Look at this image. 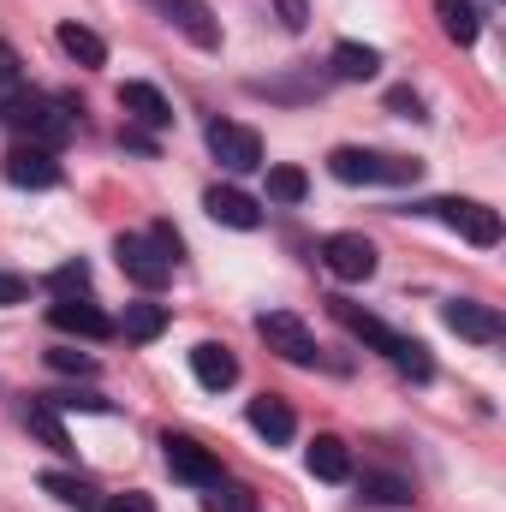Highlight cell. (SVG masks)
I'll return each instance as SVG.
<instances>
[{
  "label": "cell",
  "mask_w": 506,
  "mask_h": 512,
  "mask_svg": "<svg viewBox=\"0 0 506 512\" xmlns=\"http://www.w3.org/2000/svg\"><path fill=\"white\" fill-rule=\"evenodd\" d=\"M334 316H340V328H346L352 340H364L370 352L393 358V370H399V376H411V382H429V376H435V364H429V346H423V340H405V334H393L381 316L358 310V304H346V298H334Z\"/></svg>",
  "instance_id": "cell-1"
},
{
  "label": "cell",
  "mask_w": 506,
  "mask_h": 512,
  "mask_svg": "<svg viewBox=\"0 0 506 512\" xmlns=\"http://www.w3.org/2000/svg\"><path fill=\"white\" fill-rule=\"evenodd\" d=\"M0 126L30 137L36 149H60L72 137V114L60 108V96H42V90H6L0 96Z\"/></svg>",
  "instance_id": "cell-2"
},
{
  "label": "cell",
  "mask_w": 506,
  "mask_h": 512,
  "mask_svg": "<svg viewBox=\"0 0 506 512\" xmlns=\"http://www.w3.org/2000/svg\"><path fill=\"white\" fill-rule=\"evenodd\" d=\"M328 173H334L340 185H417L423 161H405V155H381V149H352V143H340V149L328 155Z\"/></svg>",
  "instance_id": "cell-3"
},
{
  "label": "cell",
  "mask_w": 506,
  "mask_h": 512,
  "mask_svg": "<svg viewBox=\"0 0 506 512\" xmlns=\"http://www.w3.org/2000/svg\"><path fill=\"white\" fill-rule=\"evenodd\" d=\"M429 215H435L441 227H453L459 239H471L477 251L501 245V215H495L489 203H471V197H435V203H429Z\"/></svg>",
  "instance_id": "cell-4"
},
{
  "label": "cell",
  "mask_w": 506,
  "mask_h": 512,
  "mask_svg": "<svg viewBox=\"0 0 506 512\" xmlns=\"http://www.w3.org/2000/svg\"><path fill=\"white\" fill-rule=\"evenodd\" d=\"M256 334H262V346L280 352L286 364H316V358H322L316 334H310L292 310H262V316H256Z\"/></svg>",
  "instance_id": "cell-5"
},
{
  "label": "cell",
  "mask_w": 506,
  "mask_h": 512,
  "mask_svg": "<svg viewBox=\"0 0 506 512\" xmlns=\"http://www.w3.org/2000/svg\"><path fill=\"white\" fill-rule=\"evenodd\" d=\"M114 256H120L126 280H137L143 292H161V286L173 280V262L155 251V239H149V233H120V239H114Z\"/></svg>",
  "instance_id": "cell-6"
},
{
  "label": "cell",
  "mask_w": 506,
  "mask_h": 512,
  "mask_svg": "<svg viewBox=\"0 0 506 512\" xmlns=\"http://www.w3.org/2000/svg\"><path fill=\"white\" fill-rule=\"evenodd\" d=\"M155 12H161V24H173L191 48H203V54H215L221 48V24H215V12H209V0H149Z\"/></svg>",
  "instance_id": "cell-7"
},
{
  "label": "cell",
  "mask_w": 506,
  "mask_h": 512,
  "mask_svg": "<svg viewBox=\"0 0 506 512\" xmlns=\"http://www.w3.org/2000/svg\"><path fill=\"white\" fill-rule=\"evenodd\" d=\"M209 155L227 167V173H256L262 167V137L251 126H233V120H209Z\"/></svg>",
  "instance_id": "cell-8"
},
{
  "label": "cell",
  "mask_w": 506,
  "mask_h": 512,
  "mask_svg": "<svg viewBox=\"0 0 506 512\" xmlns=\"http://www.w3.org/2000/svg\"><path fill=\"white\" fill-rule=\"evenodd\" d=\"M376 262L381 256L364 233H328V239H322V268H328L334 280H370Z\"/></svg>",
  "instance_id": "cell-9"
},
{
  "label": "cell",
  "mask_w": 506,
  "mask_h": 512,
  "mask_svg": "<svg viewBox=\"0 0 506 512\" xmlns=\"http://www.w3.org/2000/svg\"><path fill=\"white\" fill-rule=\"evenodd\" d=\"M161 453H167V471H173L179 483H191V489H215V483H221V459H215L209 447H197L191 435H167Z\"/></svg>",
  "instance_id": "cell-10"
},
{
  "label": "cell",
  "mask_w": 506,
  "mask_h": 512,
  "mask_svg": "<svg viewBox=\"0 0 506 512\" xmlns=\"http://www.w3.org/2000/svg\"><path fill=\"white\" fill-rule=\"evenodd\" d=\"M6 179H12L18 191H48V185H60V161H54V149L12 143V149H6Z\"/></svg>",
  "instance_id": "cell-11"
},
{
  "label": "cell",
  "mask_w": 506,
  "mask_h": 512,
  "mask_svg": "<svg viewBox=\"0 0 506 512\" xmlns=\"http://www.w3.org/2000/svg\"><path fill=\"white\" fill-rule=\"evenodd\" d=\"M441 316H447V328H453L459 340H477V346H495V340H501V310H495V304H477V298H453Z\"/></svg>",
  "instance_id": "cell-12"
},
{
  "label": "cell",
  "mask_w": 506,
  "mask_h": 512,
  "mask_svg": "<svg viewBox=\"0 0 506 512\" xmlns=\"http://www.w3.org/2000/svg\"><path fill=\"white\" fill-rule=\"evenodd\" d=\"M120 108H126V126H137V131H167L173 126V102H167L155 84H120Z\"/></svg>",
  "instance_id": "cell-13"
},
{
  "label": "cell",
  "mask_w": 506,
  "mask_h": 512,
  "mask_svg": "<svg viewBox=\"0 0 506 512\" xmlns=\"http://www.w3.org/2000/svg\"><path fill=\"white\" fill-rule=\"evenodd\" d=\"M203 209H209L221 227H239V233L262 227V209H256V197L233 191V185H209V191H203Z\"/></svg>",
  "instance_id": "cell-14"
},
{
  "label": "cell",
  "mask_w": 506,
  "mask_h": 512,
  "mask_svg": "<svg viewBox=\"0 0 506 512\" xmlns=\"http://www.w3.org/2000/svg\"><path fill=\"white\" fill-rule=\"evenodd\" d=\"M48 322H54L60 334H84V340H108V334H114V322H108L96 304H84V298H60V304H48Z\"/></svg>",
  "instance_id": "cell-15"
},
{
  "label": "cell",
  "mask_w": 506,
  "mask_h": 512,
  "mask_svg": "<svg viewBox=\"0 0 506 512\" xmlns=\"http://www.w3.org/2000/svg\"><path fill=\"white\" fill-rule=\"evenodd\" d=\"M191 376L209 387V393H221V387L239 382V358L221 340H203V346H191Z\"/></svg>",
  "instance_id": "cell-16"
},
{
  "label": "cell",
  "mask_w": 506,
  "mask_h": 512,
  "mask_svg": "<svg viewBox=\"0 0 506 512\" xmlns=\"http://www.w3.org/2000/svg\"><path fill=\"white\" fill-rule=\"evenodd\" d=\"M251 429L268 441V447H286V441H292V429H298V417H292V405H286V399L262 393V399H251Z\"/></svg>",
  "instance_id": "cell-17"
},
{
  "label": "cell",
  "mask_w": 506,
  "mask_h": 512,
  "mask_svg": "<svg viewBox=\"0 0 506 512\" xmlns=\"http://www.w3.org/2000/svg\"><path fill=\"white\" fill-rule=\"evenodd\" d=\"M54 42H60V54H66V60H78V66H108V42H102L90 24H60V30H54Z\"/></svg>",
  "instance_id": "cell-18"
},
{
  "label": "cell",
  "mask_w": 506,
  "mask_h": 512,
  "mask_svg": "<svg viewBox=\"0 0 506 512\" xmlns=\"http://www.w3.org/2000/svg\"><path fill=\"white\" fill-rule=\"evenodd\" d=\"M310 477H322V483H346L352 477V453H346L340 435H316L310 441Z\"/></svg>",
  "instance_id": "cell-19"
},
{
  "label": "cell",
  "mask_w": 506,
  "mask_h": 512,
  "mask_svg": "<svg viewBox=\"0 0 506 512\" xmlns=\"http://www.w3.org/2000/svg\"><path fill=\"white\" fill-rule=\"evenodd\" d=\"M42 489H48L60 507H78V512H96V507H102L96 483H90V477H72V471H42Z\"/></svg>",
  "instance_id": "cell-20"
},
{
  "label": "cell",
  "mask_w": 506,
  "mask_h": 512,
  "mask_svg": "<svg viewBox=\"0 0 506 512\" xmlns=\"http://www.w3.org/2000/svg\"><path fill=\"white\" fill-rule=\"evenodd\" d=\"M24 429H30L42 447H54V453H72V435H66V423H60V411H54L48 399H30V405H24Z\"/></svg>",
  "instance_id": "cell-21"
},
{
  "label": "cell",
  "mask_w": 506,
  "mask_h": 512,
  "mask_svg": "<svg viewBox=\"0 0 506 512\" xmlns=\"http://www.w3.org/2000/svg\"><path fill=\"white\" fill-rule=\"evenodd\" d=\"M114 334H126L137 346L161 340V334H167V304H126V316L114 322Z\"/></svg>",
  "instance_id": "cell-22"
},
{
  "label": "cell",
  "mask_w": 506,
  "mask_h": 512,
  "mask_svg": "<svg viewBox=\"0 0 506 512\" xmlns=\"http://www.w3.org/2000/svg\"><path fill=\"white\" fill-rule=\"evenodd\" d=\"M435 18H441V30H447L459 48H471V42L483 36V12H477L471 0H435Z\"/></svg>",
  "instance_id": "cell-23"
},
{
  "label": "cell",
  "mask_w": 506,
  "mask_h": 512,
  "mask_svg": "<svg viewBox=\"0 0 506 512\" xmlns=\"http://www.w3.org/2000/svg\"><path fill=\"white\" fill-rule=\"evenodd\" d=\"M376 72H381L376 48H364V42H340V48H334V78H346V84H370Z\"/></svg>",
  "instance_id": "cell-24"
},
{
  "label": "cell",
  "mask_w": 506,
  "mask_h": 512,
  "mask_svg": "<svg viewBox=\"0 0 506 512\" xmlns=\"http://www.w3.org/2000/svg\"><path fill=\"white\" fill-rule=\"evenodd\" d=\"M304 197H310L304 167H268V203H304Z\"/></svg>",
  "instance_id": "cell-25"
},
{
  "label": "cell",
  "mask_w": 506,
  "mask_h": 512,
  "mask_svg": "<svg viewBox=\"0 0 506 512\" xmlns=\"http://www.w3.org/2000/svg\"><path fill=\"white\" fill-rule=\"evenodd\" d=\"M48 292H54V298H84V292H90V262H60V268L48 274Z\"/></svg>",
  "instance_id": "cell-26"
},
{
  "label": "cell",
  "mask_w": 506,
  "mask_h": 512,
  "mask_svg": "<svg viewBox=\"0 0 506 512\" xmlns=\"http://www.w3.org/2000/svg\"><path fill=\"white\" fill-rule=\"evenodd\" d=\"M364 495H370L376 507H411V483H405V477H381V471H370V477H364Z\"/></svg>",
  "instance_id": "cell-27"
},
{
  "label": "cell",
  "mask_w": 506,
  "mask_h": 512,
  "mask_svg": "<svg viewBox=\"0 0 506 512\" xmlns=\"http://www.w3.org/2000/svg\"><path fill=\"white\" fill-rule=\"evenodd\" d=\"M209 512H256V495L245 483H215V495L203 501Z\"/></svg>",
  "instance_id": "cell-28"
},
{
  "label": "cell",
  "mask_w": 506,
  "mask_h": 512,
  "mask_svg": "<svg viewBox=\"0 0 506 512\" xmlns=\"http://www.w3.org/2000/svg\"><path fill=\"white\" fill-rule=\"evenodd\" d=\"M36 399H48L54 411H114V399H102V393H90V387H84V393H78V387H72V393H36Z\"/></svg>",
  "instance_id": "cell-29"
},
{
  "label": "cell",
  "mask_w": 506,
  "mask_h": 512,
  "mask_svg": "<svg viewBox=\"0 0 506 512\" xmlns=\"http://www.w3.org/2000/svg\"><path fill=\"white\" fill-rule=\"evenodd\" d=\"M48 364H54L60 376H84V382L96 376V358H84V352H72V346H54V352H48Z\"/></svg>",
  "instance_id": "cell-30"
},
{
  "label": "cell",
  "mask_w": 506,
  "mask_h": 512,
  "mask_svg": "<svg viewBox=\"0 0 506 512\" xmlns=\"http://www.w3.org/2000/svg\"><path fill=\"white\" fill-rule=\"evenodd\" d=\"M149 239H155V251L167 256V262H179V256H185V239H179V227H173V221H155V227H149Z\"/></svg>",
  "instance_id": "cell-31"
},
{
  "label": "cell",
  "mask_w": 506,
  "mask_h": 512,
  "mask_svg": "<svg viewBox=\"0 0 506 512\" xmlns=\"http://www.w3.org/2000/svg\"><path fill=\"white\" fill-rule=\"evenodd\" d=\"M387 108H393V114H405V120H423V96H417V90H405V84H399V90H387Z\"/></svg>",
  "instance_id": "cell-32"
},
{
  "label": "cell",
  "mask_w": 506,
  "mask_h": 512,
  "mask_svg": "<svg viewBox=\"0 0 506 512\" xmlns=\"http://www.w3.org/2000/svg\"><path fill=\"white\" fill-rule=\"evenodd\" d=\"M96 512H155V501H149V495H137V489H126V495H108Z\"/></svg>",
  "instance_id": "cell-33"
},
{
  "label": "cell",
  "mask_w": 506,
  "mask_h": 512,
  "mask_svg": "<svg viewBox=\"0 0 506 512\" xmlns=\"http://www.w3.org/2000/svg\"><path fill=\"white\" fill-rule=\"evenodd\" d=\"M24 298H30V280L12 274V268H0V304H24Z\"/></svg>",
  "instance_id": "cell-34"
},
{
  "label": "cell",
  "mask_w": 506,
  "mask_h": 512,
  "mask_svg": "<svg viewBox=\"0 0 506 512\" xmlns=\"http://www.w3.org/2000/svg\"><path fill=\"white\" fill-rule=\"evenodd\" d=\"M274 12H280V24H286V30H304V18H310V6H304V0H274Z\"/></svg>",
  "instance_id": "cell-35"
},
{
  "label": "cell",
  "mask_w": 506,
  "mask_h": 512,
  "mask_svg": "<svg viewBox=\"0 0 506 512\" xmlns=\"http://www.w3.org/2000/svg\"><path fill=\"white\" fill-rule=\"evenodd\" d=\"M18 66H24V60H18V48H12V42H0V90H12V84H18Z\"/></svg>",
  "instance_id": "cell-36"
},
{
  "label": "cell",
  "mask_w": 506,
  "mask_h": 512,
  "mask_svg": "<svg viewBox=\"0 0 506 512\" xmlns=\"http://www.w3.org/2000/svg\"><path fill=\"white\" fill-rule=\"evenodd\" d=\"M120 143H126L131 155H155V137H149V131H137V126L120 131Z\"/></svg>",
  "instance_id": "cell-37"
}]
</instances>
